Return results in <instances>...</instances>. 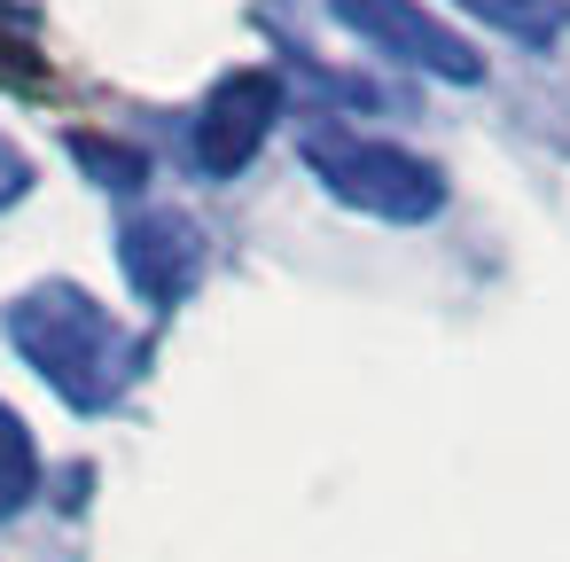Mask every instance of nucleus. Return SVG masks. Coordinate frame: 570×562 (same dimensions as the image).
Returning <instances> with one entry per match:
<instances>
[{"instance_id": "obj_7", "label": "nucleus", "mask_w": 570, "mask_h": 562, "mask_svg": "<svg viewBox=\"0 0 570 562\" xmlns=\"http://www.w3.org/2000/svg\"><path fill=\"white\" fill-rule=\"evenodd\" d=\"M461 17H476L484 32L515 40V48H554L562 40V0H453Z\"/></svg>"}, {"instance_id": "obj_8", "label": "nucleus", "mask_w": 570, "mask_h": 562, "mask_svg": "<svg viewBox=\"0 0 570 562\" xmlns=\"http://www.w3.org/2000/svg\"><path fill=\"white\" fill-rule=\"evenodd\" d=\"M71 157L95 172V188H110V196H134L141 180H149V157L141 149H126V141H102V134H71Z\"/></svg>"}, {"instance_id": "obj_1", "label": "nucleus", "mask_w": 570, "mask_h": 562, "mask_svg": "<svg viewBox=\"0 0 570 562\" xmlns=\"http://www.w3.org/2000/svg\"><path fill=\"white\" fill-rule=\"evenodd\" d=\"M0 328H9L17 359L71 414H110L149 367V344L79 282H32L9 313H0Z\"/></svg>"}, {"instance_id": "obj_6", "label": "nucleus", "mask_w": 570, "mask_h": 562, "mask_svg": "<svg viewBox=\"0 0 570 562\" xmlns=\"http://www.w3.org/2000/svg\"><path fill=\"white\" fill-rule=\"evenodd\" d=\"M40 500V445L24 430V414L0 398V523H17Z\"/></svg>"}, {"instance_id": "obj_4", "label": "nucleus", "mask_w": 570, "mask_h": 562, "mask_svg": "<svg viewBox=\"0 0 570 562\" xmlns=\"http://www.w3.org/2000/svg\"><path fill=\"white\" fill-rule=\"evenodd\" d=\"M328 17L383 63H406L422 79H445V87H476L484 79V56L422 0H328Z\"/></svg>"}, {"instance_id": "obj_5", "label": "nucleus", "mask_w": 570, "mask_h": 562, "mask_svg": "<svg viewBox=\"0 0 570 562\" xmlns=\"http://www.w3.org/2000/svg\"><path fill=\"white\" fill-rule=\"evenodd\" d=\"M118 274H126V289L149 313L188 305V289L204 282V227L188 211H173V204L126 211V227H118Z\"/></svg>"}, {"instance_id": "obj_2", "label": "nucleus", "mask_w": 570, "mask_h": 562, "mask_svg": "<svg viewBox=\"0 0 570 562\" xmlns=\"http://www.w3.org/2000/svg\"><path fill=\"white\" fill-rule=\"evenodd\" d=\"M297 157H305V172L321 180V196H336L344 211H360V219H375V227H430L438 211H445V172L422 157V149H406V141H375V134H360V126H336V118H313L305 134H297Z\"/></svg>"}, {"instance_id": "obj_9", "label": "nucleus", "mask_w": 570, "mask_h": 562, "mask_svg": "<svg viewBox=\"0 0 570 562\" xmlns=\"http://www.w3.org/2000/svg\"><path fill=\"white\" fill-rule=\"evenodd\" d=\"M32 196V157L9 141V134H0V211H17Z\"/></svg>"}, {"instance_id": "obj_3", "label": "nucleus", "mask_w": 570, "mask_h": 562, "mask_svg": "<svg viewBox=\"0 0 570 562\" xmlns=\"http://www.w3.org/2000/svg\"><path fill=\"white\" fill-rule=\"evenodd\" d=\"M289 118L282 71L266 63H235L204 87V102L188 110V172L196 180H235L250 172V157L274 141V126Z\"/></svg>"}, {"instance_id": "obj_10", "label": "nucleus", "mask_w": 570, "mask_h": 562, "mask_svg": "<svg viewBox=\"0 0 570 562\" xmlns=\"http://www.w3.org/2000/svg\"><path fill=\"white\" fill-rule=\"evenodd\" d=\"M0 79H40L32 48H24V40H9V32H0Z\"/></svg>"}]
</instances>
